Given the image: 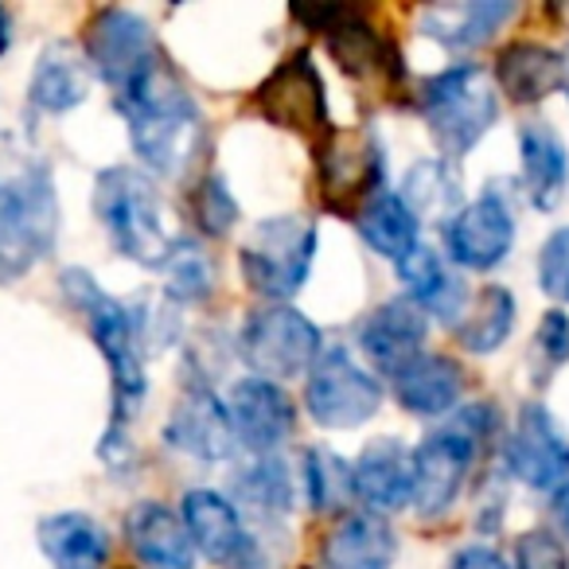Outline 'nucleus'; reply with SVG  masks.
<instances>
[{
	"instance_id": "f257e3e1",
	"label": "nucleus",
	"mask_w": 569,
	"mask_h": 569,
	"mask_svg": "<svg viewBox=\"0 0 569 569\" xmlns=\"http://www.w3.org/2000/svg\"><path fill=\"white\" fill-rule=\"evenodd\" d=\"M63 293L74 309L82 312L90 328V340L98 343L106 367H110V387H113V413L110 429H106L102 457L118 460L126 449V429L129 421L141 413L144 395H149V379H144V359H141V336H137L133 309L110 297L87 269H63Z\"/></svg>"
},
{
	"instance_id": "f03ea898",
	"label": "nucleus",
	"mask_w": 569,
	"mask_h": 569,
	"mask_svg": "<svg viewBox=\"0 0 569 569\" xmlns=\"http://www.w3.org/2000/svg\"><path fill=\"white\" fill-rule=\"evenodd\" d=\"M59 238L51 164L36 152H0V284L32 273Z\"/></svg>"
},
{
	"instance_id": "7ed1b4c3",
	"label": "nucleus",
	"mask_w": 569,
	"mask_h": 569,
	"mask_svg": "<svg viewBox=\"0 0 569 569\" xmlns=\"http://www.w3.org/2000/svg\"><path fill=\"white\" fill-rule=\"evenodd\" d=\"M113 106L126 118L137 160L149 172L168 176V180L188 172L203 144V113H199L196 98L168 74L164 63L133 90L113 98Z\"/></svg>"
},
{
	"instance_id": "20e7f679",
	"label": "nucleus",
	"mask_w": 569,
	"mask_h": 569,
	"mask_svg": "<svg viewBox=\"0 0 569 569\" xmlns=\"http://www.w3.org/2000/svg\"><path fill=\"white\" fill-rule=\"evenodd\" d=\"M496 429L499 413L488 402L457 406L449 426L433 429L410 452V507L421 519H437L457 503L476 452L496 437Z\"/></svg>"
},
{
	"instance_id": "39448f33",
	"label": "nucleus",
	"mask_w": 569,
	"mask_h": 569,
	"mask_svg": "<svg viewBox=\"0 0 569 569\" xmlns=\"http://www.w3.org/2000/svg\"><path fill=\"white\" fill-rule=\"evenodd\" d=\"M94 214L121 258L160 269L168 261V253H172L176 234L168 230L164 199H160L157 183L141 168L113 164L106 172H98Z\"/></svg>"
},
{
	"instance_id": "423d86ee",
	"label": "nucleus",
	"mask_w": 569,
	"mask_h": 569,
	"mask_svg": "<svg viewBox=\"0 0 569 569\" xmlns=\"http://www.w3.org/2000/svg\"><path fill=\"white\" fill-rule=\"evenodd\" d=\"M421 118L441 160H465L499 121V98L476 63H457L421 82Z\"/></svg>"
},
{
	"instance_id": "0eeeda50",
	"label": "nucleus",
	"mask_w": 569,
	"mask_h": 569,
	"mask_svg": "<svg viewBox=\"0 0 569 569\" xmlns=\"http://www.w3.org/2000/svg\"><path fill=\"white\" fill-rule=\"evenodd\" d=\"M317 222L301 214H273L258 222L253 234L238 250V266L253 293L273 305H289L305 289L317 261Z\"/></svg>"
},
{
	"instance_id": "6e6552de",
	"label": "nucleus",
	"mask_w": 569,
	"mask_h": 569,
	"mask_svg": "<svg viewBox=\"0 0 569 569\" xmlns=\"http://www.w3.org/2000/svg\"><path fill=\"white\" fill-rule=\"evenodd\" d=\"M317 188L328 214L356 219L367 199L387 191V149L371 129H328L317 141Z\"/></svg>"
},
{
	"instance_id": "1a4fd4ad",
	"label": "nucleus",
	"mask_w": 569,
	"mask_h": 569,
	"mask_svg": "<svg viewBox=\"0 0 569 569\" xmlns=\"http://www.w3.org/2000/svg\"><path fill=\"white\" fill-rule=\"evenodd\" d=\"M238 351L258 379L281 382L312 371L317 356L325 351V336L293 305H266L246 317Z\"/></svg>"
},
{
	"instance_id": "9d476101",
	"label": "nucleus",
	"mask_w": 569,
	"mask_h": 569,
	"mask_svg": "<svg viewBox=\"0 0 569 569\" xmlns=\"http://www.w3.org/2000/svg\"><path fill=\"white\" fill-rule=\"evenodd\" d=\"M305 406L325 429H359L382 410V387L348 348L325 343L305 375Z\"/></svg>"
},
{
	"instance_id": "9b49d317",
	"label": "nucleus",
	"mask_w": 569,
	"mask_h": 569,
	"mask_svg": "<svg viewBox=\"0 0 569 569\" xmlns=\"http://www.w3.org/2000/svg\"><path fill=\"white\" fill-rule=\"evenodd\" d=\"M253 113L269 126L301 133L309 141L328 137V87L320 67L312 63V51H289L273 71L253 90Z\"/></svg>"
},
{
	"instance_id": "f8f14e48",
	"label": "nucleus",
	"mask_w": 569,
	"mask_h": 569,
	"mask_svg": "<svg viewBox=\"0 0 569 569\" xmlns=\"http://www.w3.org/2000/svg\"><path fill=\"white\" fill-rule=\"evenodd\" d=\"M87 56L90 71L113 90V98L133 90L160 67L157 36L144 17L129 9H102L87 24Z\"/></svg>"
},
{
	"instance_id": "ddd939ff",
	"label": "nucleus",
	"mask_w": 569,
	"mask_h": 569,
	"mask_svg": "<svg viewBox=\"0 0 569 569\" xmlns=\"http://www.w3.org/2000/svg\"><path fill=\"white\" fill-rule=\"evenodd\" d=\"M180 519H183V530H188L191 546H196L207 561H214V566L269 569L261 542L246 530L242 511L234 507V499H227L222 491L191 488L188 496H183Z\"/></svg>"
},
{
	"instance_id": "4468645a",
	"label": "nucleus",
	"mask_w": 569,
	"mask_h": 569,
	"mask_svg": "<svg viewBox=\"0 0 569 569\" xmlns=\"http://www.w3.org/2000/svg\"><path fill=\"white\" fill-rule=\"evenodd\" d=\"M515 246V211L499 191H483L476 203L460 207L445 222V250L460 269L488 273L511 253Z\"/></svg>"
},
{
	"instance_id": "2eb2a0df",
	"label": "nucleus",
	"mask_w": 569,
	"mask_h": 569,
	"mask_svg": "<svg viewBox=\"0 0 569 569\" xmlns=\"http://www.w3.org/2000/svg\"><path fill=\"white\" fill-rule=\"evenodd\" d=\"M164 445L196 460H230L234 457V429L227 418V402L214 395V387L199 375H188L183 395L176 402L172 418L164 421Z\"/></svg>"
},
{
	"instance_id": "dca6fc26",
	"label": "nucleus",
	"mask_w": 569,
	"mask_h": 569,
	"mask_svg": "<svg viewBox=\"0 0 569 569\" xmlns=\"http://www.w3.org/2000/svg\"><path fill=\"white\" fill-rule=\"evenodd\" d=\"M227 418L234 429V441H242L253 457L277 452L297 429V406L284 395L281 382L269 379H238L227 395Z\"/></svg>"
},
{
	"instance_id": "f3484780",
	"label": "nucleus",
	"mask_w": 569,
	"mask_h": 569,
	"mask_svg": "<svg viewBox=\"0 0 569 569\" xmlns=\"http://www.w3.org/2000/svg\"><path fill=\"white\" fill-rule=\"evenodd\" d=\"M503 465L519 483L535 491H550L569 472V445L561 441L550 410L542 402H527L515 418L511 437L503 441Z\"/></svg>"
},
{
	"instance_id": "a211bd4d",
	"label": "nucleus",
	"mask_w": 569,
	"mask_h": 569,
	"mask_svg": "<svg viewBox=\"0 0 569 569\" xmlns=\"http://www.w3.org/2000/svg\"><path fill=\"white\" fill-rule=\"evenodd\" d=\"M426 336H429V317L410 297H398V301L379 305V309L359 325L356 343L375 371L395 379L413 359L426 356Z\"/></svg>"
},
{
	"instance_id": "6ab92c4d",
	"label": "nucleus",
	"mask_w": 569,
	"mask_h": 569,
	"mask_svg": "<svg viewBox=\"0 0 569 569\" xmlns=\"http://www.w3.org/2000/svg\"><path fill=\"white\" fill-rule=\"evenodd\" d=\"M328 56L336 59L343 74H351L356 82H379V87L395 90L406 79V67L398 48L379 32V28L367 24L359 12H343L332 28L325 32Z\"/></svg>"
},
{
	"instance_id": "aec40b11",
	"label": "nucleus",
	"mask_w": 569,
	"mask_h": 569,
	"mask_svg": "<svg viewBox=\"0 0 569 569\" xmlns=\"http://www.w3.org/2000/svg\"><path fill=\"white\" fill-rule=\"evenodd\" d=\"M351 496L379 519L410 507V449L398 437H375L351 465Z\"/></svg>"
},
{
	"instance_id": "412c9836",
	"label": "nucleus",
	"mask_w": 569,
	"mask_h": 569,
	"mask_svg": "<svg viewBox=\"0 0 569 569\" xmlns=\"http://www.w3.org/2000/svg\"><path fill=\"white\" fill-rule=\"evenodd\" d=\"M398 538L387 519L371 511H348L320 542V569H390Z\"/></svg>"
},
{
	"instance_id": "4be33fe9",
	"label": "nucleus",
	"mask_w": 569,
	"mask_h": 569,
	"mask_svg": "<svg viewBox=\"0 0 569 569\" xmlns=\"http://www.w3.org/2000/svg\"><path fill=\"white\" fill-rule=\"evenodd\" d=\"M126 538L149 569H196V546L183 530V519L157 499L129 507Z\"/></svg>"
},
{
	"instance_id": "5701e85b",
	"label": "nucleus",
	"mask_w": 569,
	"mask_h": 569,
	"mask_svg": "<svg viewBox=\"0 0 569 569\" xmlns=\"http://www.w3.org/2000/svg\"><path fill=\"white\" fill-rule=\"evenodd\" d=\"M90 79H94V71H90L87 56L71 40H56L36 59L32 82H28V102L40 113H67L87 102Z\"/></svg>"
},
{
	"instance_id": "b1692460",
	"label": "nucleus",
	"mask_w": 569,
	"mask_h": 569,
	"mask_svg": "<svg viewBox=\"0 0 569 569\" xmlns=\"http://www.w3.org/2000/svg\"><path fill=\"white\" fill-rule=\"evenodd\" d=\"M390 382H395L398 406H402L406 413H413V418H441V413H452L460 406V395H465V371H460V363L449 356H437V351L418 356Z\"/></svg>"
},
{
	"instance_id": "393cba45",
	"label": "nucleus",
	"mask_w": 569,
	"mask_h": 569,
	"mask_svg": "<svg viewBox=\"0 0 569 569\" xmlns=\"http://www.w3.org/2000/svg\"><path fill=\"white\" fill-rule=\"evenodd\" d=\"M515 17L511 0H468V4H433L418 17L421 36L449 51L483 48Z\"/></svg>"
},
{
	"instance_id": "a878e982",
	"label": "nucleus",
	"mask_w": 569,
	"mask_h": 569,
	"mask_svg": "<svg viewBox=\"0 0 569 569\" xmlns=\"http://www.w3.org/2000/svg\"><path fill=\"white\" fill-rule=\"evenodd\" d=\"M398 277H402L406 293L418 305L421 312H433L445 325H460V312H465L468 289L457 273H449L441 261V253L429 250V246H413L402 261H398Z\"/></svg>"
},
{
	"instance_id": "bb28decb",
	"label": "nucleus",
	"mask_w": 569,
	"mask_h": 569,
	"mask_svg": "<svg viewBox=\"0 0 569 569\" xmlns=\"http://www.w3.org/2000/svg\"><path fill=\"white\" fill-rule=\"evenodd\" d=\"M519 160H522V183L535 207L550 211L569 188V149L558 137V129L546 121H527L519 129Z\"/></svg>"
},
{
	"instance_id": "cd10ccee",
	"label": "nucleus",
	"mask_w": 569,
	"mask_h": 569,
	"mask_svg": "<svg viewBox=\"0 0 569 569\" xmlns=\"http://www.w3.org/2000/svg\"><path fill=\"white\" fill-rule=\"evenodd\" d=\"M40 550L48 553L51 569H106L110 535L90 515L59 511L40 519Z\"/></svg>"
},
{
	"instance_id": "c85d7f7f",
	"label": "nucleus",
	"mask_w": 569,
	"mask_h": 569,
	"mask_svg": "<svg viewBox=\"0 0 569 569\" xmlns=\"http://www.w3.org/2000/svg\"><path fill=\"white\" fill-rule=\"evenodd\" d=\"M496 82L515 106L546 102L553 90H561V56L542 43L519 40L499 51Z\"/></svg>"
},
{
	"instance_id": "c756f323",
	"label": "nucleus",
	"mask_w": 569,
	"mask_h": 569,
	"mask_svg": "<svg viewBox=\"0 0 569 569\" xmlns=\"http://www.w3.org/2000/svg\"><path fill=\"white\" fill-rule=\"evenodd\" d=\"M356 227H359V238H363L379 258L395 261V266L418 246V234H421L418 214L402 203L398 191H379L375 199H367L363 211L356 214Z\"/></svg>"
},
{
	"instance_id": "7c9ffc66",
	"label": "nucleus",
	"mask_w": 569,
	"mask_h": 569,
	"mask_svg": "<svg viewBox=\"0 0 569 569\" xmlns=\"http://www.w3.org/2000/svg\"><path fill=\"white\" fill-rule=\"evenodd\" d=\"M230 491L242 507H250L253 515H289L293 511V476L277 452L266 457H250L246 465L234 468ZM234 503V507H238Z\"/></svg>"
},
{
	"instance_id": "2f4dec72",
	"label": "nucleus",
	"mask_w": 569,
	"mask_h": 569,
	"mask_svg": "<svg viewBox=\"0 0 569 569\" xmlns=\"http://www.w3.org/2000/svg\"><path fill=\"white\" fill-rule=\"evenodd\" d=\"M515 332V297L503 284H488L476 297L472 312L457 325V343L468 356H496Z\"/></svg>"
},
{
	"instance_id": "473e14b6",
	"label": "nucleus",
	"mask_w": 569,
	"mask_h": 569,
	"mask_svg": "<svg viewBox=\"0 0 569 569\" xmlns=\"http://www.w3.org/2000/svg\"><path fill=\"white\" fill-rule=\"evenodd\" d=\"M402 203L421 219H452L460 211V180L449 168V160H418L406 172L402 183Z\"/></svg>"
},
{
	"instance_id": "72a5a7b5",
	"label": "nucleus",
	"mask_w": 569,
	"mask_h": 569,
	"mask_svg": "<svg viewBox=\"0 0 569 569\" xmlns=\"http://www.w3.org/2000/svg\"><path fill=\"white\" fill-rule=\"evenodd\" d=\"M305 496L312 511L332 515L351 499V465L332 449H309L305 452Z\"/></svg>"
},
{
	"instance_id": "f704fd0d",
	"label": "nucleus",
	"mask_w": 569,
	"mask_h": 569,
	"mask_svg": "<svg viewBox=\"0 0 569 569\" xmlns=\"http://www.w3.org/2000/svg\"><path fill=\"white\" fill-rule=\"evenodd\" d=\"M164 293L172 301H183V305H196V301H207L214 293V266L196 242L188 238H176L172 253H168L164 266Z\"/></svg>"
},
{
	"instance_id": "c9c22d12",
	"label": "nucleus",
	"mask_w": 569,
	"mask_h": 569,
	"mask_svg": "<svg viewBox=\"0 0 569 569\" xmlns=\"http://www.w3.org/2000/svg\"><path fill=\"white\" fill-rule=\"evenodd\" d=\"M191 211H196V227L203 230V234L211 238H222L230 234V227L238 222V199L230 196L227 180H222L219 172L203 176V180L196 183V196H191Z\"/></svg>"
},
{
	"instance_id": "e433bc0d",
	"label": "nucleus",
	"mask_w": 569,
	"mask_h": 569,
	"mask_svg": "<svg viewBox=\"0 0 569 569\" xmlns=\"http://www.w3.org/2000/svg\"><path fill=\"white\" fill-rule=\"evenodd\" d=\"M511 566L515 569H569V550L553 530L535 527L515 538Z\"/></svg>"
},
{
	"instance_id": "4c0bfd02",
	"label": "nucleus",
	"mask_w": 569,
	"mask_h": 569,
	"mask_svg": "<svg viewBox=\"0 0 569 569\" xmlns=\"http://www.w3.org/2000/svg\"><path fill=\"white\" fill-rule=\"evenodd\" d=\"M538 289L569 305V227H558L538 250Z\"/></svg>"
},
{
	"instance_id": "58836bf2",
	"label": "nucleus",
	"mask_w": 569,
	"mask_h": 569,
	"mask_svg": "<svg viewBox=\"0 0 569 569\" xmlns=\"http://www.w3.org/2000/svg\"><path fill=\"white\" fill-rule=\"evenodd\" d=\"M535 351L542 356L546 371H558L569 363V317L561 309H550L535 328Z\"/></svg>"
},
{
	"instance_id": "ea45409f",
	"label": "nucleus",
	"mask_w": 569,
	"mask_h": 569,
	"mask_svg": "<svg viewBox=\"0 0 569 569\" xmlns=\"http://www.w3.org/2000/svg\"><path fill=\"white\" fill-rule=\"evenodd\" d=\"M445 569H507V561L491 546H465V550L452 553Z\"/></svg>"
},
{
	"instance_id": "a19ab883",
	"label": "nucleus",
	"mask_w": 569,
	"mask_h": 569,
	"mask_svg": "<svg viewBox=\"0 0 569 569\" xmlns=\"http://www.w3.org/2000/svg\"><path fill=\"white\" fill-rule=\"evenodd\" d=\"M550 515H553V522H558V530L569 538V480H561L558 488H553V496H550Z\"/></svg>"
},
{
	"instance_id": "79ce46f5",
	"label": "nucleus",
	"mask_w": 569,
	"mask_h": 569,
	"mask_svg": "<svg viewBox=\"0 0 569 569\" xmlns=\"http://www.w3.org/2000/svg\"><path fill=\"white\" fill-rule=\"evenodd\" d=\"M9 43H12V17H9V9L0 4V56L9 51Z\"/></svg>"
},
{
	"instance_id": "37998d69",
	"label": "nucleus",
	"mask_w": 569,
	"mask_h": 569,
	"mask_svg": "<svg viewBox=\"0 0 569 569\" xmlns=\"http://www.w3.org/2000/svg\"><path fill=\"white\" fill-rule=\"evenodd\" d=\"M561 90H566V98H569V51L561 56Z\"/></svg>"
},
{
	"instance_id": "c03bdc74",
	"label": "nucleus",
	"mask_w": 569,
	"mask_h": 569,
	"mask_svg": "<svg viewBox=\"0 0 569 569\" xmlns=\"http://www.w3.org/2000/svg\"><path fill=\"white\" fill-rule=\"evenodd\" d=\"M121 569H133V566H121Z\"/></svg>"
}]
</instances>
